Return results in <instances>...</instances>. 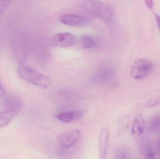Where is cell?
Returning <instances> with one entry per match:
<instances>
[{"mask_svg":"<svg viewBox=\"0 0 160 159\" xmlns=\"http://www.w3.org/2000/svg\"><path fill=\"white\" fill-rule=\"evenodd\" d=\"M18 72L23 81L41 88L46 89L52 84V79L51 77L42 73L24 63L19 64Z\"/></svg>","mask_w":160,"mask_h":159,"instance_id":"obj_1","label":"cell"},{"mask_svg":"<svg viewBox=\"0 0 160 159\" xmlns=\"http://www.w3.org/2000/svg\"><path fill=\"white\" fill-rule=\"evenodd\" d=\"M90 12L98 17L107 21H111L114 17V10L108 4L99 1H88Z\"/></svg>","mask_w":160,"mask_h":159,"instance_id":"obj_2","label":"cell"},{"mask_svg":"<svg viewBox=\"0 0 160 159\" xmlns=\"http://www.w3.org/2000/svg\"><path fill=\"white\" fill-rule=\"evenodd\" d=\"M153 63L150 60L140 58L135 61L131 67L130 74L135 79L146 77L152 71Z\"/></svg>","mask_w":160,"mask_h":159,"instance_id":"obj_3","label":"cell"},{"mask_svg":"<svg viewBox=\"0 0 160 159\" xmlns=\"http://www.w3.org/2000/svg\"><path fill=\"white\" fill-rule=\"evenodd\" d=\"M80 131L77 129H72L60 133L57 137L58 145L62 148L67 149L72 147L79 138Z\"/></svg>","mask_w":160,"mask_h":159,"instance_id":"obj_4","label":"cell"},{"mask_svg":"<svg viewBox=\"0 0 160 159\" xmlns=\"http://www.w3.org/2000/svg\"><path fill=\"white\" fill-rule=\"evenodd\" d=\"M60 21L64 25L72 27H83L90 23L88 18L78 14H66L61 16Z\"/></svg>","mask_w":160,"mask_h":159,"instance_id":"obj_5","label":"cell"},{"mask_svg":"<svg viewBox=\"0 0 160 159\" xmlns=\"http://www.w3.org/2000/svg\"><path fill=\"white\" fill-rule=\"evenodd\" d=\"M77 38L73 34L62 32L56 34L52 38V44L54 47L66 48L76 44Z\"/></svg>","mask_w":160,"mask_h":159,"instance_id":"obj_6","label":"cell"},{"mask_svg":"<svg viewBox=\"0 0 160 159\" xmlns=\"http://www.w3.org/2000/svg\"><path fill=\"white\" fill-rule=\"evenodd\" d=\"M2 102L5 110L18 115L22 107L21 100L18 96L10 94L4 96Z\"/></svg>","mask_w":160,"mask_h":159,"instance_id":"obj_7","label":"cell"},{"mask_svg":"<svg viewBox=\"0 0 160 159\" xmlns=\"http://www.w3.org/2000/svg\"><path fill=\"white\" fill-rule=\"evenodd\" d=\"M109 138V130L106 127H103L101 130L99 140L100 159H106Z\"/></svg>","mask_w":160,"mask_h":159,"instance_id":"obj_8","label":"cell"},{"mask_svg":"<svg viewBox=\"0 0 160 159\" xmlns=\"http://www.w3.org/2000/svg\"><path fill=\"white\" fill-rule=\"evenodd\" d=\"M80 44L81 47L84 49H91L98 47V40L94 35L87 34L80 37Z\"/></svg>","mask_w":160,"mask_h":159,"instance_id":"obj_9","label":"cell"},{"mask_svg":"<svg viewBox=\"0 0 160 159\" xmlns=\"http://www.w3.org/2000/svg\"><path fill=\"white\" fill-rule=\"evenodd\" d=\"M145 122L142 116L136 117L132 123L131 133L134 137H138L141 136L144 131Z\"/></svg>","mask_w":160,"mask_h":159,"instance_id":"obj_10","label":"cell"},{"mask_svg":"<svg viewBox=\"0 0 160 159\" xmlns=\"http://www.w3.org/2000/svg\"><path fill=\"white\" fill-rule=\"evenodd\" d=\"M142 152L145 159H155L156 151L153 144L150 141L146 140L142 143Z\"/></svg>","mask_w":160,"mask_h":159,"instance_id":"obj_11","label":"cell"},{"mask_svg":"<svg viewBox=\"0 0 160 159\" xmlns=\"http://www.w3.org/2000/svg\"><path fill=\"white\" fill-rule=\"evenodd\" d=\"M17 115V114L6 110L0 112V128L9 125Z\"/></svg>","mask_w":160,"mask_h":159,"instance_id":"obj_12","label":"cell"},{"mask_svg":"<svg viewBox=\"0 0 160 159\" xmlns=\"http://www.w3.org/2000/svg\"><path fill=\"white\" fill-rule=\"evenodd\" d=\"M148 129L152 133L160 132V115L155 116L149 120Z\"/></svg>","mask_w":160,"mask_h":159,"instance_id":"obj_13","label":"cell"},{"mask_svg":"<svg viewBox=\"0 0 160 159\" xmlns=\"http://www.w3.org/2000/svg\"><path fill=\"white\" fill-rule=\"evenodd\" d=\"M115 159H132L128 149L124 146L119 147L116 151Z\"/></svg>","mask_w":160,"mask_h":159,"instance_id":"obj_14","label":"cell"},{"mask_svg":"<svg viewBox=\"0 0 160 159\" xmlns=\"http://www.w3.org/2000/svg\"><path fill=\"white\" fill-rule=\"evenodd\" d=\"M56 118L63 123H69L73 120L72 111L61 113L57 115Z\"/></svg>","mask_w":160,"mask_h":159,"instance_id":"obj_15","label":"cell"},{"mask_svg":"<svg viewBox=\"0 0 160 159\" xmlns=\"http://www.w3.org/2000/svg\"><path fill=\"white\" fill-rule=\"evenodd\" d=\"M11 3L10 1H0V15L7 9Z\"/></svg>","mask_w":160,"mask_h":159,"instance_id":"obj_16","label":"cell"},{"mask_svg":"<svg viewBox=\"0 0 160 159\" xmlns=\"http://www.w3.org/2000/svg\"><path fill=\"white\" fill-rule=\"evenodd\" d=\"M159 101V100L158 98L151 99L147 102V103L146 104V106L148 108L155 107L158 105Z\"/></svg>","mask_w":160,"mask_h":159,"instance_id":"obj_17","label":"cell"},{"mask_svg":"<svg viewBox=\"0 0 160 159\" xmlns=\"http://www.w3.org/2000/svg\"><path fill=\"white\" fill-rule=\"evenodd\" d=\"M73 115V120H78L80 119L82 116V112L79 110H74L72 111Z\"/></svg>","mask_w":160,"mask_h":159,"instance_id":"obj_18","label":"cell"},{"mask_svg":"<svg viewBox=\"0 0 160 159\" xmlns=\"http://www.w3.org/2000/svg\"><path fill=\"white\" fill-rule=\"evenodd\" d=\"M7 92L5 89L4 87L2 85L1 82H0V98L3 97L6 95Z\"/></svg>","mask_w":160,"mask_h":159,"instance_id":"obj_19","label":"cell"},{"mask_svg":"<svg viewBox=\"0 0 160 159\" xmlns=\"http://www.w3.org/2000/svg\"><path fill=\"white\" fill-rule=\"evenodd\" d=\"M145 3L147 7L149 9H152L154 7V2L152 0H147L145 1Z\"/></svg>","mask_w":160,"mask_h":159,"instance_id":"obj_20","label":"cell"},{"mask_svg":"<svg viewBox=\"0 0 160 159\" xmlns=\"http://www.w3.org/2000/svg\"><path fill=\"white\" fill-rule=\"evenodd\" d=\"M156 149H157L158 154L160 158V135L159 136L158 141H157V145H156Z\"/></svg>","mask_w":160,"mask_h":159,"instance_id":"obj_21","label":"cell"},{"mask_svg":"<svg viewBox=\"0 0 160 159\" xmlns=\"http://www.w3.org/2000/svg\"><path fill=\"white\" fill-rule=\"evenodd\" d=\"M155 18H156V21H157L158 27L160 31V16L156 14L155 15Z\"/></svg>","mask_w":160,"mask_h":159,"instance_id":"obj_22","label":"cell"}]
</instances>
